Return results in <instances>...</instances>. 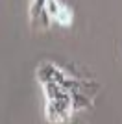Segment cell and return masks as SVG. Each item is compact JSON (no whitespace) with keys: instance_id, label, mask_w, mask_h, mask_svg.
<instances>
[{"instance_id":"cell-5","label":"cell","mask_w":122,"mask_h":124,"mask_svg":"<svg viewBox=\"0 0 122 124\" xmlns=\"http://www.w3.org/2000/svg\"><path fill=\"white\" fill-rule=\"evenodd\" d=\"M61 8H63V6L59 4V0H46V4H45V11L52 21H57Z\"/></svg>"},{"instance_id":"cell-1","label":"cell","mask_w":122,"mask_h":124,"mask_svg":"<svg viewBox=\"0 0 122 124\" xmlns=\"http://www.w3.org/2000/svg\"><path fill=\"white\" fill-rule=\"evenodd\" d=\"M46 96V119L50 122H65L70 119L72 111V93L56 82L41 83Z\"/></svg>"},{"instance_id":"cell-6","label":"cell","mask_w":122,"mask_h":124,"mask_svg":"<svg viewBox=\"0 0 122 124\" xmlns=\"http://www.w3.org/2000/svg\"><path fill=\"white\" fill-rule=\"evenodd\" d=\"M56 22H57V24H61V26H70V22H72V11L69 9V8H65V6H63Z\"/></svg>"},{"instance_id":"cell-2","label":"cell","mask_w":122,"mask_h":124,"mask_svg":"<svg viewBox=\"0 0 122 124\" xmlns=\"http://www.w3.org/2000/svg\"><path fill=\"white\" fill-rule=\"evenodd\" d=\"M67 78V72H63L59 67L52 65V63H41L39 69H37V80L39 83L45 82H56L61 85V82Z\"/></svg>"},{"instance_id":"cell-3","label":"cell","mask_w":122,"mask_h":124,"mask_svg":"<svg viewBox=\"0 0 122 124\" xmlns=\"http://www.w3.org/2000/svg\"><path fill=\"white\" fill-rule=\"evenodd\" d=\"M72 93V111L78 113V111H83V109L91 108V96L83 93V89H78V91H70Z\"/></svg>"},{"instance_id":"cell-4","label":"cell","mask_w":122,"mask_h":124,"mask_svg":"<svg viewBox=\"0 0 122 124\" xmlns=\"http://www.w3.org/2000/svg\"><path fill=\"white\" fill-rule=\"evenodd\" d=\"M45 4H46V0H31V6H30V22L33 26H37L39 17L45 13Z\"/></svg>"}]
</instances>
